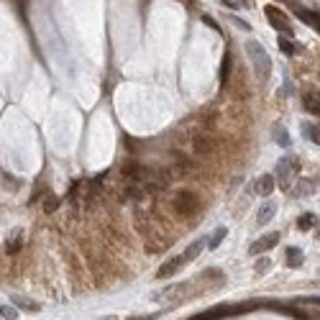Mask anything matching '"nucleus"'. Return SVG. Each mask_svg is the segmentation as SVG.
I'll return each instance as SVG.
<instances>
[{
	"label": "nucleus",
	"mask_w": 320,
	"mask_h": 320,
	"mask_svg": "<svg viewBox=\"0 0 320 320\" xmlns=\"http://www.w3.org/2000/svg\"><path fill=\"white\" fill-rule=\"evenodd\" d=\"M315 225V215L313 213H308V215H300V220H297V228L300 231H308V228H313Z\"/></svg>",
	"instance_id": "obj_13"
},
{
	"label": "nucleus",
	"mask_w": 320,
	"mask_h": 320,
	"mask_svg": "<svg viewBox=\"0 0 320 320\" xmlns=\"http://www.w3.org/2000/svg\"><path fill=\"white\" fill-rule=\"evenodd\" d=\"M225 233H228V231H225V228H218V231H215V233H213V238L208 241V246H210V249H218V243L223 241V236H225Z\"/></svg>",
	"instance_id": "obj_14"
},
{
	"label": "nucleus",
	"mask_w": 320,
	"mask_h": 320,
	"mask_svg": "<svg viewBox=\"0 0 320 320\" xmlns=\"http://www.w3.org/2000/svg\"><path fill=\"white\" fill-rule=\"evenodd\" d=\"M302 103H305V110H308V113L320 115V95L318 93H305Z\"/></svg>",
	"instance_id": "obj_9"
},
{
	"label": "nucleus",
	"mask_w": 320,
	"mask_h": 320,
	"mask_svg": "<svg viewBox=\"0 0 320 320\" xmlns=\"http://www.w3.org/2000/svg\"><path fill=\"white\" fill-rule=\"evenodd\" d=\"M13 302H16L18 308H23V310H39V302H34V300H26L23 295H13Z\"/></svg>",
	"instance_id": "obj_12"
},
{
	"label": "nucleus",
	"mask_w": 320,
	"mask_h": 320,
	"mask_svg": "<svg viewBox=\"0 0 320 320\" xmlns=\"http://www.w3.org/2000/svg\"><path fill=\"white\" fill-rule=\"evenodd\" d=\"M302 133H305V139H310L313 144H320V126L318 123H305Z\"/></svg>",
	"instance_id": "obj_11"
},
{
	"label": "nucleus",
	"mask_w": 320,
	"mask_h": 320,
	"mask_svg": "<svg viewBox=\"0 0 320 320\" xmlns=\"http://www.w3.org/2000/svg\"><path fill=\"white\" fill-rule=\"evenodd\" d=\"M0 318L13 320V318H18V315H16V310H13V308H0Z\"/></svg>",
	"instance_id": "obj_19"
},
{
	"label": "nucleus",
	"mask_w": 320,
	"mask_h": 320,
	"mask_svg": "<svg viewBox=\"0 0 320 320\" xmlns=\"http://www.w3.org/2000/svg\"><path fill=\"white\" fill-rule=\"evenodd\" d=\"M195 149L200 151V154H205V151H210V149H213V144H210L208 139H197V141H195Z\"/></svg>",
	"instance_id": "obj_17"
},
{
	"label": "nucleus",
	"mask_w": 320,
	"mask_h": 320,
	"mask_svg": "<svg viewBox=\"0 0 320 320\" xmlns=\"http://www.w3.org/2000/svg\"><path fill=\"white\" fill-rule=\"evenodd\" d=\"M228 67H231V56L225 54V59H223V82L228 80V72H231V69H228Z\"/></svg>",
	"instance_id": "obj_20"
},
{
	"label": "nucleus",
	"mask_w": 320,
	"mask_h": 320,
	"mask_svg": "<svg viewBox=\"0 0 320 320\" xmlns=\"http://www.w3.org/2000/svg\"><path fill=\"white\" fill-rule=\"evenodd\" d=\"M174 210L182 213V215H195L197 210H200V197L190 190H182L174 195Z\"/></svg>",
	"instance_id": "obj_3"
},
{
	"label": "nucleus",
	"mask_w": 320,
	"mask_h": 320,
	"mask_svg": "<svg viewBox=\"0 0 320 320\" xmlns=\"http://www.w3.org/2000/svg\"><path fill=\"white\" fill-rule=\"evenodd\" d=\"M279 52H282V54H287V56H289V54H295V44H292V41H287L284 36H279Z\"/></svg>",
	"instance_id": "obj_15"
},
{
	"label": "nucleus",
	"mask_w": 320,
	"mask_h": 320,
	"mask_svg": "<svg viewBox=\"0 0 320 320\" xmlns=\"http://www.w3.org/2000/svg\"><path fill=\"white\" fill-rule=\"evenodd\" d=\"M297 172H300V161H297V157L287 154V157H282V159H279V164H277V177H274V179L279 182V187H282V190H287V187L295 182Z\"/></svg>",
	"instance_id": "obj_2"
},
{
	"label": "nucleus",
	"mask_w": 320,
	"mask_h": 320,
	"mask_svg": "<svg viewBox=\"0 0 320 320\" xmlns=\"http://www.w3.org/2000/svg\"><path fill=\"white\" fill-rule=\"evenodd\" d=\"M205 23H208V26H213V28H215V31H220V28H218V23H215V21H213L210 16H205Z\"/></svg>",
	"instance_id": "obj_23"
},
{
	"label": "nucleus",
	"mask_w": 320,
	"mask_h": 320,
	"mask_svg": "<svg viewBox=\"0 0 320 320\" xmlns=\"http://www.w3.org/2000/svg\"><path fill=\"white\" fill-rule=\"evenodd\" d=\"M246 54H249V59H251V64H254L259 77H269L271 59H269V54H267V49L262 47V44H259V41H249L246 44Z\"/></svg>",
	"instance_id": "obj_1"
},
{
	"label": "nucleus",
	"mask_w": 320,
	"mask_h": 320,
	"mask_svg": "<svg viewBox=\"0 0 320 320\" xmlns=\"http://www.w3.org/2000/svg\"><path fill=\"white\" fill-rule=\"evenodd\" d=\"M302 262H305L302 251H300L297 246H289V249H287V254H284V264L295 269V267H302Z\"/></svg>",
	"instance_id": "obj_8"
},
{
	"label": "nucleus",
	"mask_w": 320,
	"mask_h": 320,
	"mask_svg": "<svg viewBox=\"0 0 320 320\" xmlns=\"http://www.w3.org/2000/svg\"><path fill=\"white\" fill-rule=\"evenodd\" d=\"M274 213H277V205H274L271 200H269V203H264L262 208H259V215H256V223H259V225H264V223H269V220L274 218Z\"/></svg>",
	"instance_id": "obj_7"
},
{
	"label": "nucleus",
	"mask_w": 320,
	"mask_h": 320,
	"mask_svg": "<svg viewBox=\"0 0 320 320\" xmlns=\"http://www.w3.org/2000/svg\"><path fill=\"white\" fill-rule=\"evenodd\" d=\"M231 23H236L238 28H243V31H249V28H251L246 21H241V18H236V16H231Z\"/></svg>",
	"instance_id": "obj_21"
},
{
	"label": "nucleus",
	"mask_w": 320,
	"mask_h": 320,
	"mask_svg": "<svg viewBox=\"0 0 320 320\" xmlns=\"http://www.w3.org/2000/svg\"><path fill=\"white\" fill-rule=\"evenodd\" d=\"M21 249H23V236H21V231H13L8 243H5V251L8 254H18Z\"/></svg>",
	"instance_id": "obj_10"
},
{
	"label": "nucleus",
	"mask_w": 320,
	"mask_h": 320,
	"mask_svg": "<svg viewBox=\"0 0 320 320\" xmlns=\"http://www.w3.org/2000/svg\"><path fill=\"white\" fill-rule=\"evenodd\" d=\"M269 267V259H259V262H256V271H264Z\"/></svg>",
	"instance_id": "obj_22"
},
{
	"label": "nucleus",
	"mask_w": 320,
	"mask_h": 320,
	"mask_svg": "<svg viewBox=\"0 0 320 320\" xmlns=\"http://www.w3.org/2000/svg\"><path fill=\"white\" fill-rule=\"evenodd\" d=\"M300 192L297 195H310L313 190H315V185H313V182H300V187H297Z\"/></svg>",
	"instance_id": "obj_18"
},
{
	"label": "nucleus",
	"mask_w": 320,
	"mask_h": 320,
	"mask_svg": "<svg viewBox=\"0 0 320 320\" xmlns=\"http://www.w3.org/2000/svg\"><path fill=\"white\" fill-rule=\"evenodd\" d=\"M56 208H59V200H56L54 195H49L47 200H44V210H47V213H54Z\"/></svg>",
	"instance_id": "obj_16"
},
{
	"label": "nucleus",
	"mask_w": 320,
	"mask_h": 320,
	"mask_svg": "<svg viewBox=\"0 0 320 320\" xmlns=\"http://www.w3.org/2000/svg\"><path fill=\"white\" fill-rule=\"evenodd\" d=\"M305 302H313V305H320V297H308Z\"/></svg>",
	"instance_id": "obj_24"
},
{
	"label": "nucleus",
	"mask_w": 320,
	"mask_h": 320,
	"mask_svg": "<svg viewBox=\"0 0 320 320\" xmlns=\"http://www.w3.org/2000/svg\"><path fill=\"white\" fill-rule=\"evenodd\" d=\"M264 10H267L269 23L277 28V31H282V34H287V36H292V26H289V21H287V13H282L279 8H274V5H267Z\"/></svg>",
	"instance_id": "obj_4"
},
{
	"label": "nucleus",
	"mask_w": 320,
	"mask_h": 320,
	"mask_svg": "<svg viewBox=\"0 0 320 320\" xmlns=\"http://www.w3.org/2000/svg\"><path fill=\"white\" fill-rule=\"evenodd\" d=\"M274 185H277V179H274L271 174H262L256 182H254V195H259V197H269L271 195V190H274Z\"/></svg>",
	"instance_id": "obj_5"
},
{
	"label": "nucleus",
	"mask_w": 320,
	"mask_h": 320,
	"mask_svg": "<svg viewBox=\"0 0 320 320\" xmlns=\"http://www.w3.org/2000/svg\"><path fill=\"white\" fill-rule=\"evenodd\" d=\"M279 243V233H269V236H264V238H259L256 243H251V254H262V251H269V249H274Z\"/></svg>",
	"instance_id": "obj_6"
}]
</instances>
